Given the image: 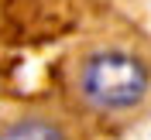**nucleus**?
I'll list each match as a JSON object with an SVG mask.
<instances>
[{"instance_id": "nucleus-1", "label": "nucleus", "mask_w": 151, "mask_h": 140, "mask_svg": "<svg viewBox=\"0 0 151 140\" xmlns=\"http://www.w3.org/2000/svg\"><path fill=\"white\" fill-rule=\"evenodd\" d=\"M69 96L93 120H134L151 106V58L127 41H93L69 65Z\"/></svg>"}, {"instance_id": "nucleus-2", "label": "nucleus", "mask_w": 151, "mask_h": 140, "mask_svg": "<svg viewBox=\"0 0 151 140\" xmlns=\"http://www.w3.org/2000/svg\"><path fill=\"white\" fill-rule=\"evenodd\" d=\"M4 140H76L69 123H62L58 116H45V113H31L21 116L7 126Z\"/></svg>"}]
</instances>
